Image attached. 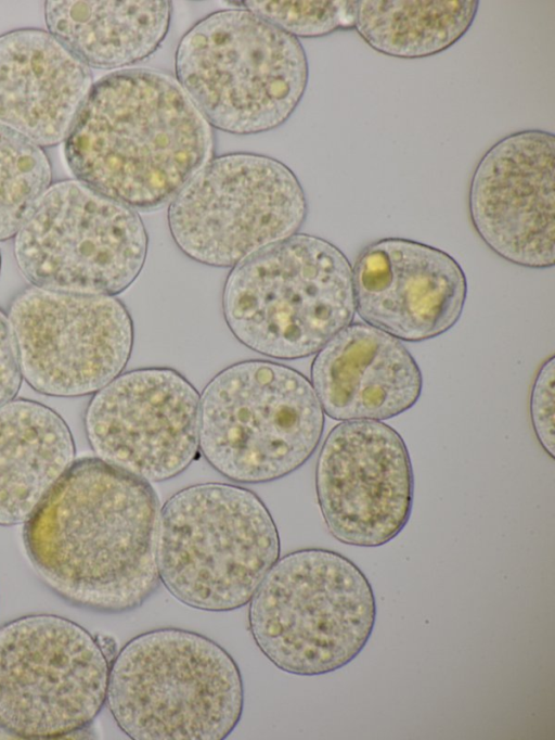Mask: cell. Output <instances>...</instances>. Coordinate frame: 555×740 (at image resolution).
Instances as JSON below:
<instances>
[{
    "label": "cell",
    "mask_w": 555,
    "mask_h": 740,
    "mask_svg": "<svg viewBox=\"0 0 555 740\" xmlns=\"http://www.w3.org/2000/svg\"><path fill=\"white\" fill-rule=\"evenodd\" d=\"M92 86L90 67L49 31L0 36V126L38 146L65 141Z\"/></svg>",
    "instance_id": "18"
},
{
    "label": "cell",
    "mask_w": 555,
    "mask_h": 740,
    "mask_svg": "<svg viewBox=\"0 0 555 740\" xmlns=\"http://www.w3.org/2000/svg\"><path fill=\"white\" fill-rule=\"evenodd\" d=\"M308 215L305 190L283 162L258 153L214 156L169 203L176 246L216 268L237 264L300 230Z\"/></svg>",
    "instance_id": "9"
},
{
    "label": "cell",
    "mask_w": 555,
    "mask_h": 740,
    "mask_svg": "<svg viewBox=\"0 0 555 740\" xmlns=\"http://www.w3.org/2000/svg\"><path fill=\"white\" fill-rule=\"evenodd\" d=\"M105 704L133 740H222L241 720L244 686L219 643L162 627L131 638L114 656Z\"/></svg>",
    "instance_id": "3"
},
{
    "label": "cell",
    "mask_w": 555,
    "mask_h": 740,
    "mask_svg": "<svg viewBox=\"0 0 555 740\" xmlns=\"http://www.w3.org/2000/svg\"><path fill=\"white\" fill-rule=\"evenodd\" d=\"M199 399L172 368L122 372L90 399L88 442L98 458L150 483L173 479L199 452Z\"/></svg>",
    "instance_id": "13"
},
{
    "label": "cell",
    "mask_w": 555,
    "mask_h": 740,
    "mask_svg": "<svg viewBox=\"0 0 555 740\" xmlns=\"http://www.w3.org/2000/svg\"><path fill=\"white\" fill-rule=\"evenodd\" d=\"M248 627L262 654L298 676L333 673L365 648L376 622L373 587L334 550L304 548L279 558L248 602Z\"/></svg>",
    "instance_id": "7"
},
{
    "label": "cell",
    "mask_w": 555,
    "mask_h": 740,
    "mask_svg": "<svg viewBox=\"0 0 555 740\" xmlns=\"http://www.w3.org/2000/svg\"><path fill=\"white\" fill-rule=\"evenodd\" d=\"M22 380L9 318L0 309V406L15 398Z\"/></svg>",
    "instance_id": "25"
},
{
    "label": "cell",
    "mask_w": 555,
    "mask_h": 740,
    "mask_svg": "<svg viewBox=\"0 0 555 740\" xmlns=\"http://www.w3.org/2000/svg\"><path fill=\"white\" fill-rule=\"evenodd\" d=\"M280 552L269 509L246 487L195 484L160 508L159 580L190 608L229 612L245 607Z\"/></svg>",
    "instance_id": "6"
},
{
    "label": "cell",
    "mask_w": 555,
    "mask_h": 740,
    "mask_svg": "<svg viewBox=\"0 0 555 740\" xmlns=\"http://www.w3.org/2000/svg\"><path fill=\"white\" fill-rule=\"evenodd\" d=\"M159 514L150 482L98 457L80 458L25 522L24 545L57 596L90 611L126 613L160 585Z\"/></svg>",
    "instance_id": "1"
},
{
    "label": "cell",
    "mask_w": 555,
    "mask_h": 740,
    "mask_svg": "<svg viewBox=\"0 0 555 740\" xmlns=\"http://www.w3.org/2000/svg\"><path fill=\"white\" fill-rule=\"evenodd\" d=\"M310 378L324 414L336 421L395 418L423 391L422 371L405 345L364 322H351L315 354Z\"/></svg>",
    "instance_id": "17"
},
{
    "label": "cell",
    "mask_w": 555,
    "mask_h": 740,
    "mask_svg": "<svg viewBox=\"0 0 555 740\" xmlns=\"http://www.w3.org/2000/svg\"><path fill=\"white\" fill-rule=\"evenodd\" d=\"M325 416L311 382L271 360L219 371L199 399V452L237 484H262L301 468L315 452Z\"/></svg>",
    "instance_id": "8"
},
{
    "label": "cell",
    "mask_w": 555,
    "mask_h": 740,
    "mask_svg": "<svg viewBox=\"0 0 555 740\" xmlns=\"http://www.w3.org/2000/svg\"><path fill=\"white\" fill-rule=\"evenodd\" d=\"M0 270H1V254H0Z\"/></svg>",
    "instance_id": "26"
},
{
    "label": "cell",
    "mask_w": 555,
    "mask_h": 740,
    "mask_svg": "<svg viewBox=\"0 0 555 740\" xmlns=\"http://www.w3.org/2000/svg\"><path fill=\"white\" fill-rule=\"evenodd\" d=\"M318 505L330 534L356 547H380L406 526L414 474L408 447L376 420L336 424L325 437L314 472Z\"/></svg>",
    "instance_id": "14"
},
{
    "label": "cell",
    "mask_w": 555,
    "mask_h": 740,
    "mask_svg": "<svg viewBox=\"0 0 555 740\" xmlns=\"http://www.w3.org/2000/svg\"><path fill=\"white\" fill-rule=\"evenodd\" d=\"M64 153L76 180L135 210L170 203L215 152V135L171 75L124 68L93 84Z\"/></svg>",
    "instance_id": "2"
},
{
    "label": "cell",
    "mask_w": 555,
    "mask_h": 740,
    "mask_svg": "<svg viewBox=\"0 0 555 740\" xmlns=\"http://www.w3.org/2000/svg\"><path fill=\"white\" fill-rule=\"evenodd\" d=\"M51 180L42 148L0 126V241L16 235Z\"/></svg>",
    "instance_id": "22"
},
{
    "label": "cell",
    "mask_w": 555,
    "mask_h": 740,
    "mask_svg": "<svg viewBox=\"0 0 555 740\" xmlns=\"http://www.w3.org/2000/svg\"><path fill=\"white\" fill-rule=\"evenodd\" d=\"M175 73L212 128L250 136L291 118L309 63L298 38L240 7L208 14L182 36Z\"/></svg>",
    "instance_id": "4"
},
{
    "label": "cell",
    "mask_w": 555,
    "mask_h": 740,
    "mask_svg": "<svg viewBox=\"0 0 555 740\" xmlns=\"http://www.w3.org/2000/svg\"><path fill=\"white\" fill-rule=\"evenodd\" d=\"M478 7L477 0H357L353 29L380 54L424 59L459 42Z\"/></svg>",
    "instance_id": "21"
},
{
    "label": "cell",
    "mask_w": 555,
    "mask_h": 740,
    "mask_svg": "<svg viewBox=\"0 0 555 740\" xmlns=\"http://www.w3.org/2000/svg\"><path fill=\"white\" fill-rule=\"evenodd\" d=\"M529 413L534 435L543 450L555 452V357L540 366L530 391Z\"/></svg>",
    "instance_id": "24"
},
{
    "label": "cell",
    "mask_w": 555,
    "mask_h": 740,
    "mask_svg": "<svg viewBox=\"0 0 555 740\" xmlns=\"http://www.w3.org/2000/svg\"><path fill=\"white\" fill-rule=\"evenodd\" d=\"M555 136L519 130L477 162L468 187L472 226L504 260L531 269L555 264Z\"/></svg>",
    "instance_id": "15"
},
{
    "label": "cell",
    "mask_w": 555,
    "mask_h": 740,
    "mask_svg": "<svg viewBox=\"0 0 555 740\" xmlns=\"http://www.w3.org/2000/svg\"><path fill=\"white\" fill-rule=\"evenodd\" d=\"M240 3L296 38H318L354 27L357 0Z\"/></svg>",
    "instance_id": "23"
},
{
    "label": "cell",
    "mask_w": 555,
    "mask_h": 740,
    "mask_svg": "<svg viewBox=\"0 0 555 740\" xmlns=\"http://www.w3.org/2000/svg\"><path fill=\"white\" fill-rule=\"evenodd\" d=\"M111 662L77 623L31 614L0 627V731L50 739L89 726L106 702Z\"/></svg>",
    "instance_id": "11"
},
{
    "label": "cell",
    "mask_w": 555,
    "mask_h": 740,
    "mask_svg": "<svg viewBox=\"0 0 555 740\" xmlns=\"http://www.w3.org/2000/svg\"><path fill=\"white\" fill-rule=\"evenodd\" d=\"M221 307L245 347L279 360L306 358L352 322V266L332 242L298 232L234 266Z\"/></svg>",
    "instance_id": "5"
},
{
    "label": "cell",
    "mask_w": 555,
    "mask_h": 740,
    "mask_svg": "<svg viewBox=\"0 0 555 740\" xmlns=\"http://www.w3.org/2000/svg\"><path fill=\"white\" fill-rule=\"evenodd\" d=\"M8 318L22 378L44 395L94 394L131 357L133 321L116 296L31 285L14 297Z\"/></svg>",
    "instance_id": "12"
},
{
    "label": "cell",
    "mask_w": 555,
    "mask_h": 740,
    "mask_svg": "<svg viewBox=\"0 0 555 740\" xmlns=\"http://www.w3.org/2000/svg\"><path fill=\"white\" fill-rule=\"evenodd\" d=\"M75 460V443L52 408L14 398L0 406V525L25 523Z\"/></svg>",
    "instance_id": "19"
},
{
    "label": "cell",
    "mask_w": 555,
    "mask_h": 740,
    "mask_svg": "<svg viewBox=\"0 0 555 740\" xmlns=\"http://www.w3.org/2000/svg\"><path fill=\"white\" fill-rule=\"evenodd\" d=\"M356 312L405 342L440 336L460 320L467 277L446 251L404 238L376 240L352 266Z\"/></svg>",
    "instance_id": "16"
},
{
    "label": "cell",
    "mask_w": 555,
    "mask_h": 740,
    "mask_svg": "<svg viewBox=\"0 0 555 740\" xmlns=\"http://www.w3.org/2000/svg\"><path fill=\"white\" fill-rule=\"evenodd\" d=\"M167 0L47 1L49 33L89 67L114 69L150 58L168 35Z\"/></svg>",
    "instance_id": "20"
},
{
    "label": "cell",
    "mask_w": 555,
    "mask_h": 740,
    "mask_svg": "<svg viewBox=\"0 0 555 740\" xmlns=\"http://www.w3.org/2000/svg\"><path fill=\"white\" fill-rule=\"evenodd\" d=\"M139 213L78 180L51 184L14 237L23 276L41 289L116 296L145 265Z\"/></svg>",
    "instance_id": "10"
}]
</instances>
